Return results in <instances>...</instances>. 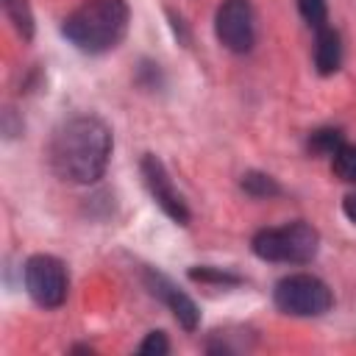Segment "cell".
<instances>
[{"label": "cell", "instance_id": "1", "mask_svg": "<svg viewBox=\"0 0 356 356\" xmlns=\"http://www.w3.org/2000/svg\"><path fill=\"white\" fill-rule=\"evenodd\" d=\"M111 128L95 114H78L64 120L47 145L50 170L67 184H95L106 175L111 161Z\"/></svg>", "mask_w": 356, "mask_h": 356}, {"label": "cell", "instance_id": "2", "mask_svg": "<svg viewBox=\"0 0 356 356\" xmlns=\"http://www.w3.org/2000/svg\"><path fill=\"white\" fill-rule=\"evenodd\" d=\"M131 22V8L125 0H83L61 22V33L81 53L100 56L114 50Z\"/></svg>", "mask_w": 356, "mask_h": 356}, {"label": "cell", "instance_id": "3", "mask_svg": "<svg viewBox=\"0 0 356 356\" xmlns=\"http://www.w3.org/2000/svg\"><path fill=\"white\" fill-rule=\"evenodd\" d=\"M250 250L261 261L278 264H309L320 250V234L314 225L295 220L281 228H261L250 239Z\"/></svg>", "mask_w": 356, "mask_h": 356}, {"label": "cell", "instance_id": "4", "mask_svg": "<svg viewBox=\"0 0 356 356\" xmlns=\"http://www.w3.org/2000/svg\"><path fill=\"white\" fill-rule=\"evenodd\" d=\"M273 300L284 314L320 317L334 306V292L323 278L312 273H292L273 286Z\"/></svg>", "mask_w": 356, "mask_h": 356}, {"label": "cell", "instance_id": "5", "mask_svg": "<svg viewBox=\"0 0 356 356\" xmlns=\"http://www.w3.org/2000/svg\"><path fill=\"white\" fill-rule=\"evenodd\" d=\"M22 281H25V292L31 295V300L42 309H58L67 300V292H70L67 267L61 259L50 253L31 256L22 267Z\"/></svg>", "mask_w": 356, "mask_h": 356}, {"label": "cell", "instance_id": "6", "mask_svg": "<svg viewBox=\"0 0 356 356\" xmlns=\"http://www.w3.org/2000/svg\"><path fill=\"white\" fill-rule=\"evenodd\" d=\"M139 172H142V181H145V186H147L153 203H156L172 222L189 225V220H192L189 206H186V200L178 195V189H175V184H172V178H170V172H167V167H164V161H161L159 156H153V153H145L142 161H139Z\"/></svg>", "mask_w": 356, "mask_h": 356}, {"label": "cell", "instance_id": "7", "mask_svg": "<svg viewBox=\"0 0 356 356\" xmlns=\"http://www.w3.org/2000/svg\"><path fill=\"white\" fill-rule=\"evenodd\" d=\"M214 33L231 53H248L256 39L250 0H222L214 14Z\"/></svg>", "mask_w": 356, "mask_h": 356}, {"label": "cell", "instance_id": "8", "mask_svg": "<svg viewBox=\"0 0 356 356\" xmlns=\"http://www.w3.org/2000/svg\"><path fill=\"white\" fill-rule=\"evenodd\" d=\"M145 284H147L150 295H156V298L172 312V317L178 320V325H181L184 331H195V328H197V323H200V309H197V303H195L186 292H181L167 275H161V273H156V270H145Z\"/></svg>", "mask_w": 356, "mask_h": 356}, {"label": "cell", "instance_id": "9", "mask_svg": "<svg viewBox=\"0 0 356 356\" xmlns=\"http://www.w3.org/2000/svg\"><path fill=\"white\" fill-rule=\"evenodd\" d=\"M342 64V39L331 25L314 31V67L320 75H334Z\"/></svg>", "mask_w": 356, "mask_h": 356}, {"label": "cell", "instance_id": "10", "mask_svg": "<svg viewBox=\"0 0 356 356\" xmlns=\"http://www.w3.org/2000/svg\"><path fill=\"white\" fill-rule=\"evenodd\" d=\"M239 186H242L245 195H250V197H256V200H267V197H278V195H281V184H278L273 175L259 172V170L245 172L242 181H239Z\"/></svg>", "mask_w": 356, "mask_h": 356}, {"label": "cell", "instance_id": "11", "mask_svg": "<svg viewBox=\"0 0 356 356\" xmlns=\"http://www.w3.org/2000/svg\"><path fill=\"white\" fill-rule=\"evenodd\" d=\"M309 153L314 156H334L342 145H345V136L339 128H317L309 134Z\"/></svg>", "mask_w": 356, "mask_h": 356}, {"label": "cell", "instance_id": "12", "mask_svg": "<svg viewBox=\"0 0 356 356\" xmlns=\"http://www.w3.org/2000/svg\"><path fill=\"white\" fill-rule=\"evenodd\" d=\"M3 11L11 19V25L17 28V33L28 42L33 36V14H31L28 0H3Z\"/></svg>", "mask_w": 356, "mask_h": 356}, {"label": "cell", "instance_id": "13", "mask_svg": "<svg viewBox=\"0 0 356 356\" xmlns=\"http://www.w3.org/2000/svg\"><path fill=\"white\" fill-rule=\"evenodd\" d=\"M331 170L339 181L345 184H356V145H342L334 156H331Z\"/></svg>", "mask_w": 356, "mask_h": 356}, {"label": "cell", "instance_id": "14", "mask_svg": "<svg viewBox=\"0 0 356 356\" xmlns=\"http://www.w3.org/2000/svg\"><path fill=\"white\" fill-rule=\"evenodd\" d=\"M298 11L309 28H323L328 25V3L325 0H298Z\"/></svg>", "mask_w": 356, "mask_h": 356}, {"label": "cell", "instance_id": "15", "mask_svg": "<svg viewBox=\"0 0 356 356\" xmlns=\"http://www.w3.org/2000/svg\"><path fill=\"white\" fill-rule=\"evenodd\" d=\"M189 278H192V281H203V284H239V281H242L239 275H234V273H228V270H220V267H209V264L192 267V270H189Z\"/></svg>", "mask_w": 356, "mask_h": 356}, {"label": "cell", "instance_id": "16", "mask_svg": "<svg viewBox=\"0 0 356 356\" xmlns=\"http://www.w3.org/2000/svg\"><path fill=\"white\" fill-rule=\"evenodd\" d=\"M142 356H164V353H170V342H167V334L164 331H150L145 339H142V345L136 348Z\"/></svg>", "mask_w": 356, "mask_h": 356}, {"label": "cell", "instance_id": "17", "mask_svg": "<svg viewBox=\"0 0 356 356\" xmlns=\"http://www.w3.org/2000/svg\"><path fill=\"white\" fill-rule=\"evenodd\" d=\"M342 211H345V217L356 225V192L345 195V200H342Z\"/></svg>", "mask_w": 356, "mask_h": 356}, {"label": "cell", "instance_id": "18", "mask_svg": "<svg viewBox=\"0 0 356 356\" xmlns=\"http://www.w3.org/2000/svg\"><path fill=\"white\" fill-rule=\"evenodd\" d=\"M72 353H92V348H86V345H75Z\"/></svg>", "mask_w": 356, "mask_h": 356}]
</instances>
